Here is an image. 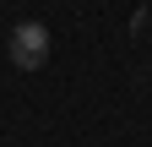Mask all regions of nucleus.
Wrapping results in <instances>:
<instances>
[{
	"label": "nucleus",
	"instance_id": "f257e3e1",
	"mask_svg": "<svg viewBox=\"0 0 152 147\" xmlns=\"http://www.w3.org/2000/svg\"><path fill=\"white\" fill-rule=\"evenodd\" d=\"M6 44H11V60L22 65V71H38V65L49 60V27L44 22H16Z\"/></svg>",
	"mask_w": 152,
	"mask_h": 147
}]
</instances>
